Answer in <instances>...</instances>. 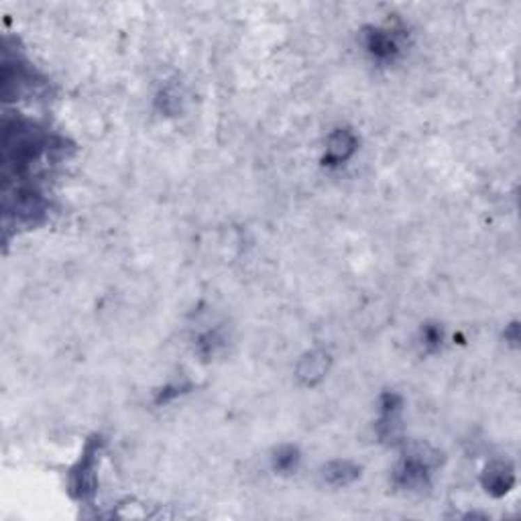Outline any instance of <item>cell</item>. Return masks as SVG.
I'll use <instances>...</instances> for the list:
<instances>
[{
  "instance_id": "6da1fadb",
  "label": "cell",
  "mask_w": 521,
  "mask_h": 521,
  "mask_svg": "<svg viewBox=\"0 0 521 521\" xmlns=\"http://www.w3.org/2000/svg\"><path fill=\"white\" fill-rule=\"evenodd\" d=\"M94 450L90 452V454H84L81 456V460H79L78 470L72 474V485H74V489L78 491L79 499H84V497H88V493H92L94 491Z\"/></svg>"
},
{
  "instance_id": "7a4b0ae2",
  "label": "cell",
  "mask_w": 521,
  "mask_h": 521,
  "mask_svg": "<svg viewBox=\"0 0 521 521\" xmlns=\"http://www.w3.org/2000/svg\"><path fill=\"white\" fill-rule=\"evenodd\" d=\"M513 483V472L507 469L505 465H495L489 469V481H487V491L495 493V495H503L509 491Z\"/></svg>"
},
{
  "instance_id": "3957f363",
  "label": "cell",
  "mask_w": 521,
  "mask_h": 521,
  "mask_svg": "<svg viewBox=\"0 0 521 521\" xmlns=\"http://www.w3.org/2000/svg\"><path fill=\"white\" fill-rule=\"evenodd\" d=\"M326 366H328V355L313 352L300 366V377L306 379L308 383H313L316 379H320L326 373Z\"/></svg>"
},
{
  "instance_id": "277c9868",
  "label": "cell",
  "mask_w": 521,
  "mask_h": 521,
  "mask_svg": "<svg viewBox=\"0 0 521 521\" xmlns=\"http://www.w3.org/2000/svg\"><path fill=\"white\" fill-rule=\"evenodd\" d=\"M359 469L352 467L350 462H332L324 469V476L332 483V485H346L352 479H357Z\"/></svg>"
},
{
  "instance_id": "5b68a950",
  "label": "cell",
  "mask_w": 521,
  "mask_h": 521,
  "mask_svg": "<svg viewBox=\"0 0 521 521\" xmlns=\"http://www.w3.org/2000/svg\"><path fill=\"white\" fill-rule=\"evenodd\" d=\"M352 149H355V139L346 130H339L336 134H332V139L328 143V153L336 161H344L352 153Z\"/></svg>"
},
{
  "instance_id": "8992f818",
  "label": "cell",
  "mask_w": 521,
  "mask_h": 521,
  "mask_svg": "<svg viewBox=\"0 0 521 521\" xmlns=\"http://www.w3.org/2000/svg\"><path fill=\"white\" fill-rule=\"evenodd\" d=\"M368 49L375 53V55H379V57H387L395 49V43H393V39H391L389 35H385L381 31H375L368 37Z\"/></svg>"
},
{
  "instance_id": "52a82bcc",
  "label": "cell",
  "mask_w": 521,
  "mask_h": 521,
  "mask_svg": "<svg viewBox=\"0 0 521 521\" xmlns=\"http://www.w3.org/2000/svg\"><path fill=\"white\" fill-rule=\"evenodd\" d=\"M295 462H297V452L293 448H286L279 452V456L275 458V469L279 470H291L295 469Z\"/></svg>"
}]
</instances>
